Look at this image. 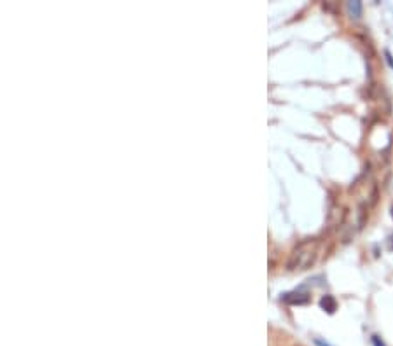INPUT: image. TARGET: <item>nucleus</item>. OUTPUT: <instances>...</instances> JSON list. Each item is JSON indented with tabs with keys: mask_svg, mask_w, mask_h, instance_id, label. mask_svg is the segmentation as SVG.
<instances>
[{
	"mask_svg": "<svg viewBox=\"0 0 393 346\" xmlns=\"http://www.w3.org/2000/svg\"><path fill=\"white\" fill-rule=\"evenodd\" d=\"M315 259H316L315 243H311V242L302 243V245L297 246V248L294 250V254L290 255L289 269H308L309 266L315 262Z\"/></svg>",
	"mask_w": 393,
	"mask_h": 346,
	"instance_id": "1",
	"label": "nucleus"
},
{
	"mask_svg": "<svg viewBox=\"0 0 393 346\" xmlns=\"http://www.w3.org/2000/svg\"><path fill=\"white\" fill-rule=\"evenodd\" d=\"M320 306L324 308L327 313H334L335 310H337V301H335L332 296H324L320 299Z\"/></svg>",
	"mask_w": 393,
	"mask_h": 346,
	"instance_id": "2",
	"label": "nucleus"
},
{
	"mask_svg": "<svg viewBox=\"0 0 393 346\" xmlns=\"http://www.w3.org/2000/svg\"><path fill=\"white\" fill-rule=\"evenodd\" d=\"M348 11H350V14L355 16V18H360V16H362V2H359V0L348 2Z\"/></svg>",
	"mask_w": 393,
	"mask_h": 346,
	"instance_id": "3",
	"label": "nucleus"
},
{
	"mask_svg": "<svg viewBox=\"0 0 393 346\" xmlns=\"http://www.w3.org/2000/svg\"><path fill=\"white\" fill-rule=\"evenodd\" d=\"M372 343H374V346H385V343H383L378 336H372Z\"/></svg>",
	"mask_w": 393,
	"mask_h": 346,
	"instance_id": "4",
	"label": "nucleus"
},
{
	"mask_svg": "<svg viewBox=\"0 0 393 346\" xmlns=\"http://www.w3.org/2000/svg\"><path fill=\"white\" fill-rule=\"evenodd\" d=\"M392 217H393V207H392Z\"/></svg>",
	"mask_w": 393,
	"mask_h": 346,
	"instance_id": "5",
	"label": "nucleus"
}]
</instances>
